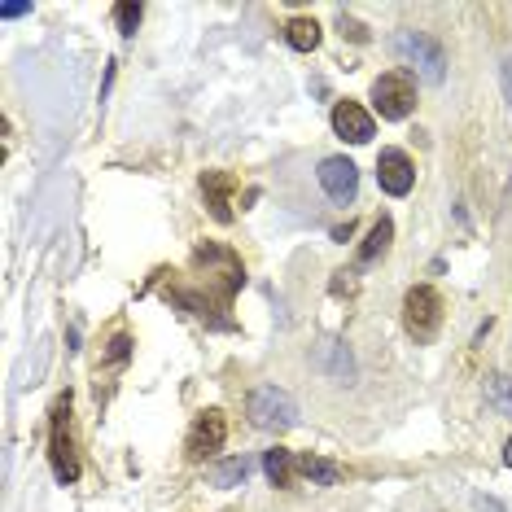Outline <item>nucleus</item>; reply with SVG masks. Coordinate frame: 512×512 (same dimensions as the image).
<instances>
[{
  "label": "nucleus",
  "mask_w": 512,
  "mask_h": 512,
  "mask_svg": "<svg viewBox=\"0 0 512 512\" xmlns=\"http://www.w3.org/2000/svg\"><path fill=\"white\" fill-rule=\"evenodd\" d=\"M193 276L197 285H167V298L180 302L184 311H193L202 324H211V329H232V298H237V289L246 285V267L241 259L232 254L228 246H215V241H202V246L193 250Z\"/></svg>",
  "instance_id": "1"
},
{
  "label": "nucleus",
  "mask_w": 512,
  "mask_h": 512,
  "mask_svg": "<svg viewBox=\"0 0 512 512\" xmlns=\"http://www.w3.org/2000/svg\"><path fill=\"white\" fill-rule=\"evenodd\" d=\"M49 464L62 486L79 482V442H75V394L62 390L49 407Z\"/></svg>",
  "instance_id": "2"
},
{
  "label": "nucleus",
  "mask_w": 512,
  "mask_h": 512,
  "mask_svg": "<svg viewBox=\"0 0 512 512\" xmlns=\"http://www.w3.org/2000/svg\"><path fill=\"white\" fill-rule=\"evenodd\" d=\"M403 329L416 346H429L442 329V298L434 285H412L403 294Z\"/></svg>",
  "instance_id": "3"
},
{
  "label": "nucleus",
  "mask_w": 512,
  "mask_h": 512,
  "mask_svg": "<svg viewBox=\"0 0 512 512\" xmlns=\"http://www.w3.org/2000/svg\"><path fill=\"white\" fill-rule=\"evenodd\" d=\"M246 416H250V425L285 434V429L298 425V403L289 399L281 386H259V390H250V399H246Z\"/></svg>",
  "instance_id": "4"
},
{
  "label": "nucleus",
  "mask_w": 512,
  "mask_h": 512,
  "mask_svg": "<svg viewBox=\"0 0 512 512\" xmlns=\"http://www.w3.org/2000/svg\"><path fill=\"white\" fill-rule=\"evenodd\" d=\"M372 106H377L381 119L403 123L407 114L416 110V79L407 71H386L372 79Z\"/></svg>",
  "instance_id": "5"
},
{
  "label": "nucleus",
  "mask_w": 512,
  "mask_h": 512,
  "mask_svg": "<svg viewBox=\"0 0 512 512\" xmlns=\"http://www.w3.org/2000/svg\"><path fill=\"white\" fill-rule=\"evenodd\" d=\"M394 53H399L407 66H416L429 84H442V75H447V53H442V44L434 36H425V31H399V36H394Z\"/></svg>",
  "instance_id": "6"
},
{
  "label": "nucleus",
  "mask_w": 512,
  "mask_h": 512,
  "mask_svg": "<svg viewBox=\"0 0 512 512\" xmlns=\"http://www.w3.org/2000/svg\"><path fill=\"white\" fill-rule=\"evenodd\" d=\"M228 442V421L219 407H211V412H202L197 421L189 425V438H184V456H189V464H202L211 460L219 447Z\"/></svg>",
  "instance_id": "7"
},
{
  "label": "nucleus",
  "mask_w": 512,
  "mask_h": 512,
  "mask_svg": "<svg viewBox=\"0 0 512 512\" xmlns=\"http://www.w3.org/2000/svg\"><path fill=\"white\" fill-rule=\"evenodd\" d=\"M320 189L333 197V202H355V193H359V167L351 158H342V154H333V158H324L320 162Z\"/></svg>",
  "instance_id": "8"
},
{
  "label": "nucleus",
  "mask_w": 512,
  "mask_h": 512,
  "mask_svg": "<svg viewBox=\"0 0 512 512\" xmlns=\"http://www.w3.org/2000/svg\"><path fill=\"white\" fill-rule=\"evenodd\" d=\"M377 184H381V193H390V197H407L416 184L412 158H407L403 149H381L377 154Z\"/></svg>",
  "instance_id": "9"
},
{
  "label": "nucleus",
  "mask_w": 512,
  "mask_h": 512,
  "mask_svg": "<svg viewBox=\"0 0 512 512\" xmlns=\"http://www.w3.org/2000/svg\"><path fill=\"white\" fill-rule=\"evenodd\" d=\"M202 197H206V211L219 224H232V193H237V176L232 171H202Z\"/></svg>",
  "instance_id": "10"
},
{
  "label": "nucleus",
  "mask_w": 512,
  "mask_h": 512,
  "mask_svg": "<svg viewBox=\"0 0 512 512\" xmlns=\"http://www.w3.org/2000/svg\"><path fill=\"white\" fill-rule=\"evenodd\" d=\"M333 132L351 145H368L372 132H377V123H372V114L359 106V101H337L333 106Z\"/></svg>",
  "instance_id": "11"
},
{
  "label": "nucleus",
  "mask_w": 512,
  "mask_h": 512,
  "mask_svg": "<svg viewBox=\"0 0 512 512\" xmlns=\"http://www.w3.org/2000/svg\"><path fill=\"white\" fill-rule=\"evenodd\" d=\"M294 473L307 477L311 486H337V482L346 477L342 464L324 460V456H316V451H298V456H294Z\"/></svg>",
  "instance_id": "12"
},
{
  "label": "nucleus",
  "mask_w": 512,
  "mask_h": 512,
  "mask_svg": "<svg viewBox=\"0 0 512 512\" xmlns=\"http://www.w3.org/2000/svg\"><path fill=\"white\" fill-rule=\"evenodd\" d=\"M390 241H394V224H390V215H381L377 224L368 228V241L359 246V267H368V263H377L381 254L390 250Z\"/></svg>",
  "instance_id": "13"
},
{
  "label": "nucleus",
  "mask_w": 512,
  "mask_h": 512,
  "mask_svg": "<svg viewBox=\"0 0 512 512\" xmlns=\"http://www.w3.org/2000/svg\"><path fill=\"white\" fill-rule=\"evenodd\" d=\"M263 473H267V482L272 486H294V451H285V447H272V451H263Z\"/></svg>",
  "instance_id": "14"
},
{
  "label": "nucleus",
  "mask_w": 512,
  "mask_h": 512,
  "mask_svg": "<svg viewBox=\"0 0 512 512\" xmlns=\"http://www.w3.org/2000/svg\"><path fill=\"white\" fill-rule=\"evenodd\" d=\"M320 364L329 368L337 381H351L355 377V359H351V351H346L342 342H337V337H324V342H320Z\"/></svg>",
  "instance_id": "15"
},
{
  "label": "nucleus",
  "mask_w": 512,
  "mask_h": 512,
  "mask_svg": "<svg viewBox=\"0 0 512 512\" xmlns=\"http://www.w3.org/2000/svg\"><path fill=\"white\" fill-rule=\"evenodd\" d=\"M285 40H289V49H298V53L320 49V22L316 18H289L285 22Z\"/></svg>",
  "instance_id": "16"
},
{
  "label": "nucleus",
  "mask_w": 512,
  "mask_h": 512,
  "mask_svg": "<svg viewBox=\"0 0 512 512\" xmlns=\"http://www.w3.org/2000/svg\"><path fill=\"white\" fill-rule=\"evenodd\" d=\"M486 399H491L504 416H512V377H499V372L486 377Z\"/></svg>",
  "instance_id": "17"
},
{
  "label": "nucleus",
  "mask_w": 512,
  "mask_h": 512,
  "mask_svg": "<svg viewBox=\"0 0 512 512\" xmlns=\"http://www.w3.org/2000/svg\"><path fill=\"white\" fill-rule=\"evenodd\" d=\"M246 473H250V460L246 456H232L228 464H219V469H215V486H237V482H246Z\"/></svg>",
  "instance_id": "18"
},
{
  "label": "nucleus",
  "mask_w": 512,
  "mask_h": 512,
  "mask_svg": "<svg viewBox=\"0 0 512 512\" xmlns=\"http://www.w3.org/2000/svg\"><path fill=\"white\" fill-rule=\"evenodd\" d=\"M145 9L132 5V0H123V5H114V22H119V36H136V27H141Z\"/></svg>",
  "instance_id": "19"
},
{
  "label": "nucleus",
  "mask_w": 512,
  "mask_h": 512,
  "mask_svg": "<svg viewBox=\"0 0 512 512\" xmlns=\"http://www.w3.org/2000/svg\"><path fill=\"white\" fill-rule=\"evenodd\" d=\"M127 355H132V342H127V333H114L110 337V351L101 355V359H106V364H123Z\"/></svg>",
  "instance_id": "20"
},
{
  "label": "nucleus",
  "mask_w": 512,
  "mask_h": 512,
  "mask_svg": "<svg viewBox=\"0 0 512 512\" xmlns=\"http://www.w3.org/2000/svg\"><path fill=\"white\" fill-rule=\"evenodd\" d=\"M337 27H342V36H351L355 44H368V27H359L355 18H346V14H342V18H337Z\"/></svg>",
  "instance_id": "21"
},
{
  "label": "nucleus",
  "mask_w": 512,
  "mask_h": 512,
  "mask_svg": "<svg viewBox=\"0 0 512 512\" xmlns=\"http://www.w3.org/2000/svg\"><path fill=\"white\" fill-rule=\"evenodd\" d=\"M359 281H355V272H337V281H333V294L342 298V294H355Z\"/></svg>",
  "instance_id": "22"
},
{
  "label": "nucleus",
  "mask_w": 512,
  "mask_h": 512,
  "mask_svg": "<svg viewBox=\"0 0 512 512\" xmlns=\"http://www.w3.org/2000/svg\"><path fill=\"white\" fill-rule=\"evenodd\" d=\"M473 508H477V512H508V508L499 504V499H491V495H473Z\"/></svg>",
  "instance_id": "23"
},
{
  "label": "nucleus",
  "mask_w": 512,
  "mask_h": 512,
  "mask_svg": "<svg viewBox=\"0 0 512 512\" xmlns=\"http://www.w3.org/2000/svg\"><path fill=\"white\" fill-rule=\"evenodd\" d=\"M22 14H31V5H18V0H5V5H0V18H22Z\"/></svg>",
  "instance_id": "24"
},
{
  "label": "nucleus",
  "mask_w": 512,
  "mask_h": 512,
  "mask_svg": "<svg viewBox=\"0 0 512 512\" xmlns=\"http://www.w3.org/2000/svg\"><path fill=\"white\" fill-rule=\"evenodd\" d=\"M499 79H504V97L512 106V57H504V66H499Z\"/></svg>",
  "instance_id": "25"
},
{
  "label": "nucleus",
  "mask_w": 512,
  "mask_h": 512,
  "mask_svg": "<svg viewBox=\"0 0 512 512\" xmlns=\"http://www.w3.org/2000/svg\"><path fill=\"white\" fill-rule=\"evenodd\" d=\"M351 232H355V224H337V228H333V241H346Z\"/></svg>",
  "instance_id": "26"
},
{
  "label": "nucleus",
  "mask_w": 512,
  "mask_h": 512,
  "mask_svg": "<svg viewBox=\"0 0 512 512\" xmlns=\"http://www.w3.org/2000/svg\"><path fill=\"white\" fill-rule=\"evenodd\" d=\"M504 464H508V469H512V438L504 442Z\"/></svg>",
  "instance_id": "27"
}]
</instances>
